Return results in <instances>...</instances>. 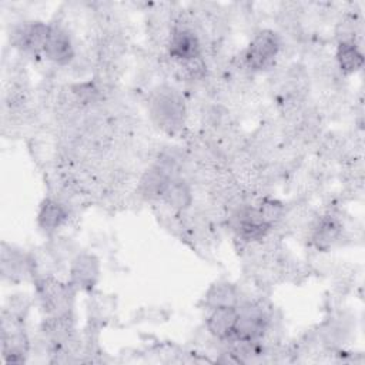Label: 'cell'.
Listing matches in <instances>:
<instances>
[{
	"label": "cell",
	"instance_id": "6da1fadb",
	"mask_svg": "<svg viewBox=\"0 0 365 365\" xmlns=\"http://www.w3.org/2000/svg\"><path fill=\"white\" fill-rule=\"evenodd\" d=\"M150 114L154 123L167 133L178 131L185 118L182 97L170 87H161L150 101Z\"/></svg>",
	"mask_w": 365,
	"mask_h": 365
},
{
	"label": "cell",
	"instance_id": "7a4b0ae2",
	"mask_svg": "<svg viewBox=\"0 0 365 365\" xmlns=\"http://www.w3.org/2000/svg\"><path fill=\"white\" fill-rule=\"evenodd\" d=\"M279 46V37L272 30H262L257 33L244 53L245 64L251 70L268 68L274 63Z\"/></svg>",
	"mask_w": 365,
	"mask_h": 365
},
{
	"label": "cell",
	"instance_id": "3957f363",
	"mask_svg": "<svg viewBox=\"0 0 365 365\" xmlns=\"http://www.w3.org/2000/svg\"><path fill=\"white\" fill-rule=\"evenodd\" d=\"M268 327V317L257 305H245L238 309V321L234 338L242 342H255L262 336Z\"/></svg>",
	"mask_w": 365,
	"mask_h": 365
},
{
	"label": "cell",
	"instance_id": "277c9868",
	"mask_svg": "<svg viewBox=\"0 0 365 365\" xmlns=\"http://www.w3.org/2000/svg\"><path fill=\"white\" fill-rule=\"evenodd\" d=\"M168 53L180 63L201 57V43L197 33L187 26H177L168 37Z\"/></svg>",
	"mask_w": 365,
	"mask_h": 365
},
{
	"label": "cell",
	"instance_id": "5b68a950",
	"mask_svg": "<svg viewBox=\"0 0 365 365\" xmlns=\"http://www.w3.org/2000/svg\"><path fill=\"white\" fill-rule=\"evenodd\" d=\"M40 298L44 308L51 315H68L71 307L70 287H66L54 279L44 278L40 282Z\"/></svg>",
	"mask_w": 365,
	"mask_h": 365
},
{
	"label": "cell",
	"instance_id": "8992f818",
	"mask_svg": "<svg viewBox=\"0 0 365 365\" xmlns=\"http://www.w3.org/2000/svg\"><path fill=\"white\" fill-rule=\"evenodd\" d=\"M100 275L98 259L91 254H78L70 268V285L78 289H91Z\"/></svg>",
	"mask_w": 365,
	"mask_h": 365
},
{
	"label": "cell",
	"instance_id": "52a82bcc",
	"mask_svg": "<svg viewBox=\"0 0 365 365\" xmlns=\"http://www.w3.org/2000/svg\"><path fill=\"white\" fill-rule=\"evenodd\" d=\"M50 26L41 21H29L23 23L14 31V43L23 51L37 54L44 53V46L47 41Z\"/></svg>",
	"mask_w": 365,
	"mask_h": 365
},
{
	"label": "cell",
	"instance_id": "ba28073f",
	"mask_svg": "<svg viewBox=\"0 0 365 365\" xmlns=\"http://www.w3.org/2000/svg\"><path fill=\"white\" fill-rule=\"evenodd\" d=\"M46 57L56 64H68L74 57V47L68 33L58 27L50 26L47 41L44 46Z\"/></svg>",
	"mask_w": 365,
	"mask_h": 365
},
{
	"label": "cell",
	"instance_id": "9c48e42d",
	"mask_svg": "<svg viewBox=\"0 0 365 365\" xmlns=\"http://www.w3.org/2000/svg\"><path fill=\"white\" fill-rule=\"evenodd\" d=\"M238 321L237 307H218L212 308L207 318V329L217 339L234 338Z\"/></svg>",
	"mask_w": 365,
	"mask_h": 365
},
{
	"label": "cell",
	"instance_id": "30bf717a",
	"mask_svg": "<svg viewBox=\"0 0 365 365\" xmlns=\"http://www.w3.org/2000/svg\"><path fill=\"white\" fill-rule=\"evenodd\" d=\"M235 228L242 238L254 241L264 238L271 225L262 220L257 208H242L237 212Z\"/></svg>",
	"mask_w": 365,
	"mask_h": 365
},
{
	"label": "cell",
	"instance_id": "8fae6325",
	"mask_svg": "<svg viewBox=\"0 0 365 365\" xmlns=\"http://www.w3.org/2000/svg\"><path fill=\"white\" fill-rule=\"evenodd\" d=\"M161 200L174 210L184 211L192 204V190L190 184L181 177L170 178Z\"/></svg>",
	"mask_w": 365,
	"mask_h": 365
},
{
	"label": "cell",
	"instance_id": "7c38bea8",
	"mask_svg": "<svg viewBox=\"0 0 365 365\" xmlns=\"http://www.w3.org/2000/svg\"><path fill=\"white\" fill-rule=\"evenodd\" d=\"M66 218H67V211L64 205H61L56 200L47 198L40 205V210L37 214V224L44 232L51 234L63 225Z\"/></svg>",
	"mask_w": 365,
	"mask_h": 365
},
{
	"label": "cell",
	"instance_id": "4fadbf2b",
	"mask_svg": "<svg viewBox=\"0 0 365 365\" xmlns=\"http://www.w3.org/2000/svg\"><path fill=\"white\" fill-rule=\"evenodd\" d=\"M170 178L173 177H170L163 168L154 165L143 174L138 185L140 192L147 198H161Z\"/></svg>",
	"mask_w": 365,
	"mask_h": 365
},
{
	"label": "cell",
	"instance_id": "5bb4252c",
	"mask_svg": "<svg viewBox=\"0 0 365 365\" xmlns=\"http://www.w3.org/2000/svg\"><path fill=\"white\" fill-rule=\"evenodd\" d=\"M341 232H342V227L335 218L324 217L314 227L312 240L318 248L325 250L339 238Z\"/></svg>",
	"mask_w": 365,
	"mask_h": 365
},
{
	"label": "cell",
	"instance_id": "9a60e30c",
	"mask_svg": "<svg viewBox=\"0 0 365 365\" xmlns=\"http://www.w3.org/2000/svg\"><path fill=\"white\" fill-rule=\"evenodd\" d=\"M237 289L230 282L214 284L205 295V304L210 307V309L218 307H237Z\"/></svg>",
	"mask_w": 365,
	"mask_h": 365
},
{
	"label": "cell",
	"instance_id": "2e32d148",
	"mask_svg": "<svg viewBox=\"0 0 365 365\" xmlns=\"http://www.w3.org/2000/svg\"><path fill=\"white\" fill-rule=\"evenodd\" d=\"M336 63L344 73H354L362 67L364 56L355 41L339 43L336 50Z\"/></svg>",
	"mask_w": 365,
	"mask_h": 365
},
{
	"label": "cell",
	"instance_id": "e0dca14e",
	"mask_svg": "<svg viewBox=\"0 0 365 365\" xmlns=\"http://www.w3.org/2000/svg\"><path fill=\"white\" fill-rule=\"evenodd\" d=\"M257 210H258V212L261 214L262 220H264L267 224H269V225H272L274 222H277V221L284 215V207H282V204H281L279 201H277V200H272V198L264 200V201L259 204V207H257Z\"/></svg>",
	"mask_w": 365,
	"mask_h": 365
}]
</instances>
